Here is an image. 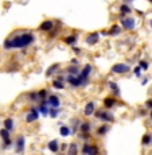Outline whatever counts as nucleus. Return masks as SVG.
Here are the masks:
<instances>
[{"label": "nucleus", "mask_w": 152, "mask_h": 155, "mask_svg": "<svg viewBox=\"0 0 152 155\" xmlns=\"http://www.w3.org/2000/svg\"><path fill=\"white\" fill-rule=\"evenodd\" d=\"M15 153L22 155L23 153H24V148H26V138L24 135H18V138L15 139Z\"/></svg>", "instance_id": "nucleus-5"}, {"label": "nucleus", "mask_w": 152, "mask_h": 155, "mask_svg": "<svg viewBox=\"0 0 152 155\" xmlns=\"http://www.w3.org/2000/svg\"><path fill=\"white\" fill-rule=\"evenodd\" d=\"M73 51L76 53V54H79V53H81V49H79V47H74Z\"/></svg>", "instance_id": "nucleus-41"}, {"label": "nucleus", "mask_w": 152, "mask_h": 155, "mask_svg": "<svg viewBox=\"0 0 152 155\" xmlns=\"http://www.w3.org/2000/svg\"><path fill=\"white\" fill-rule=\"evenodd\" d=\"M79 139H82V140H85V143L90 139V134H81L79 135Z\"/></svg>", "instance_id": "nucleus-37"}, {"label": "nucleus", "mask_w": 152, "mask_h": 155, "mask_svg": "<svg viewBox=\"0 0 152 155\" xmlns=\"http://www.w3.org/2000/svg\"><path fill=\"white\" fill-rule=\"evenodd\" d=\"M121 26H123V28H124V30H128V31L133 30V28H135V26H136V20H135V18H132V16L121 18Z\"/></svg>", "instance_id": "nucleus-8"}, {"label": "nucleus", "mask_w": 152, "mask_h": 155, "mask_svg": "<svg viewBox=\"0 0 152 155\" xmlns=\"http://www.w3.org/2000/svg\"><path fill=\"white\" fill-rule=\"evenodd\" d=\"M151 128H152V126H151Z\"/></svg>", "instance_id": "nucleus-47"}, {"label": "nucleus", "mask_w": 152, "mask_h": 155, "mask_svg": "<svg viewBox=\"0 0 152 155\" xmlns=\"http://www.w3.org/2000/svg\"><path fill=\"white\" fill-rule=\"evenodd\" d=\"M129 2H132V0H129Z\"/></svg>", "instance_id": "nucleus-46"}, {"label": "nucleus", "mask_w": 152, "mask_h": 155, "mask_svg": "<svg viewBox=\"0 0 152 155\" xmlns=\"http://www.w3.org/2000/svg\"><path fill=\"white\" fill-rule=\"evenodd\" d=\"M111 71L113 74H125V73H129L131 68L127 64H115L111 68Z\"/></svg>", "instance_id": "nucleus-7"}, {"label": "nucleus", "mask_w": 152, "mask_h": 155, "mask_svg": "<svg viewBox=\"0 0 152 155\" xmlns=\"http://www.w3.org/2000/svg\"><path fill=\"white\" fill-rule=\"evenodd\" d=\"M108 88L111 89V92L113 93V96L115 97L120 96V88H118V85L116 84L115 81H108Z\"/></svg>", "instance_id": "nucleus-17"}, {"label": "nucleus", "mask_w": 152, "mask_h": 155, "mask_svg": "<svg viewBox=\"0 0 152 155\" xmlns=\"http://www.w3.org/2000/svg\"><path fill=\"white\" fill-rule=\"evenodd\" d=\"M141 71H143V69H141V68H140V66H136L135 69H133V73H135V76L137 77V78H140V77L143 76V73H141Z\"/></svg>", "instance_id": "nucleus-34"}, {"label": "nucleus", "mask_w": 152, "mask_h": 155, "mask_svg": "<svg viewBox=\"0 0 152 155\" xmlns=\"http://www.w3.org/2000/svg\"><path fill=\"white\" fill-rule=\"evenodd\" d=\"M108 131H109V126H108V124H102V126H100L97 128L96 134L98 136H105L106 134H108Z\"/></svg>", "instance_id": "nucleus-22"}, {"label": "nucleus", "mask_w": 152, "mask_h": 155, "mask_svg": "<svg viewBox=\"0 0 152 155\" xmlns=\"http://www.w3.org/2000/svg\"><path fill=\"white\" fill-rule=\"evenodd\" d=\"M3 126H4L5 130H8L10 132H12V131H14V120L11 117L4 119V121H3Z\"/></svg>", "instance_id": "nucleus-24"}, {"label": "nucleus", "mask_w": 152, "mask_h": 155, "mask_svg": "<svg viewBox=\"0 0 152 155\" xmlns=\"http://www.w3.org/2000/svg\"><path fill=\"white\" fill-rule=\"evenodd\" d=\"M94 113H96V103H94V101L86 103L85 108H83V115H85L86 117H89V116H94Z\"/></svg>", "instance_id": "nucleus-9"}, {"label": "nucleus", "mask_w": 152, "mask_h": 155, "mask_svg": "<svg viewBox=\"0 0 152 155\" xmlns=\"http://www.w3.org/2000/svg\"><path fill=\"white\" fill-rule=\"evenodd\" d=\"M139 66L143 70H147L150 65H148V62H147V61H140V62H139Z\"/></svg>", "instance_id": "nucleus-35"}, {"label": "nucleus", "mask_w": 152, "mask_h": 155, "mask_svg": "<svg viewBox=\"0 0 152 155\" xmlns=\"http://www.w3.org/2000/svg\"><path fill=\"white\" fill-rule=\"evenodd\" d=\"M94 117L98 119V120H101L104 124H112L115 123V115L108 111V109H98V111H96V113H94Z\"/></svg>", "instance_id": "nucleus-3"}, {"label": "nucleus", "mask_w": 152, "mask_h": 155, "mask_svg": "<svg viewBox=\"0 0 152 155\" xmlns=\"http://www.w3.org/2000/svg\"><path fill=\"white\" fill-rule=\"evenodd\" d=\"M39 117H40V113L38 111V107H32L27 112V115H26V123H28V124L35 123Z\"/></svg>", "instance_id": "nucleus-6"}, {"label": "nucleus", "mask_w": 152, "mask_h": 155, "mask_svg": "<svg viewBox=\"0 0 152 155\" xmlns=\"http://www.w3.org/2000/svg\"><path fill=\"white\" fill-rule=\"evenodd\" d=\"M77 41H78L77 35H69V37H65L63 38V42L66 45H69V46H74V45L77 43Z\"/></svg>", "instance_id": "nucleus-23"}, {"label": "nucleus", "mask_w": 152, "mask_h": 155, "mask_svg": "<svg viewBox=\"0 0 152 155\" xmlns=\"http://www.w3.org/2000/svg\"><path fill=\"white\" fill-rule=\"evenodd\" d=\"M53 28H54V22H53V20H44V22H42L40 26H39L40 31L50 32V31H53Z\"/></svg>", "instance_id": "nucleus-15"}, {"label": "nucleus", "mask_w": 152, "mask_h": 155, "mask_svg": "<svg viewBox=\"0 0 152 155\" xmlns=\"http://www.w3.org/2000/svg\"><path fill=\"white\" fill-rule=\"evenodd\" d=\"M147 82H148V78H144L143 82H141V85H147Z\"/></svg>", "instance_id": "nucleus-42"}, {"label": "nucleus", "mask_w": 152, "mask_h": 155, "mask_svg": "<svg viewBox=\"0 0 152 155\" xmlns=\"http://www.w3.org/2000/svg\"><path fill=\"white\" fill-rule=\"evenodd\" d=\"M71 132H73V130H71L69 126H65V124H62V126L59 127V135H61L62 138H67V136H70Z\"/></svg>", "instance_id": "nucleus-18"}, {"label": "nucleus", "mask_w": 152, "mask_h": 155, "mask_svg": "<svg viewBox=\"0 0 152 155\" xmlns=\"http://www.w3.org/2000/svg\"><path fill=\"white\" fill-rule=\"evenodd\" d=\"M66 82L73 88H81V86H86L89 84V78L81 76V73L78 76H71V74H67L66 76Z\"/></svg>", "instance_id": "nucleus-2"}, {"label": "nucleus", "mask_w": 152, "mask_h": 155, "mask_svg": "<svg viewBox=\"0 0 152 155\" xmlns=\"http://www.w3.org/2000/svg\"><path fill=\"white\" fill-rule=\"evenodd\" d=\"M90 131H92L90 121H81V124H79V132L81 134H90Z\"/></svg>", "instance_id": "nucleus-16"}, {"label": "nucleus", "mask_w": 152, "mask_h": 155, "mask_svg": "<svg viewBox=\"0 0 152 155\" xmlns=\"http://www.w3.org/2000/svg\"><path fill=\"white\" fill-rule=\"evenodd\" d=\"M79 148L77 143H70L69 147H67V155H78Z\"/></svg>", "instance_id": "nucleus-19"}, {"label": "nucleus", "mask_w": 152, "mask_h": 155, "mask_svg": "<svg viewBox=\"0 0 152 155\" xmlns=\"http://www.w3.org/2000/svg\"><path fill=\"white\" fill-rule=\"evenodd\" d=\"M151 143H152V135L151 134H145L141 139V144L143 146H150Z\"/></svg>", "instance_id": "nucleus-29"}, {"label": "nucleus", "mask_w": 152, "mask_h": 155, "mask_svg": "<svg viewBox=\"0 0 152 155\" xmlns=\"http://www.w3.org/2000/svg\"><path fill=\"white\" fill-rule=\"evenodd\" d=\"M120 12H121L123 16H125V15H127V16H129V14L132 12V8H131L128 4H121L120 5Z\"/></svg>", "instance_id": "nucleus-27"}, {"label": "nucleus", "mask_w": 152, "mask_h": 155, "mask_svg": "<svg viewBox=\"0 0 152 155\" xmlns=\"http://www.w3.org/2000/svg\"><path fill=\"white\" fill-rule=\"evenodd\" d=\"M59 111H61V108L59 109H57V108H50V117H53V119H55V117H58L59 116Z\"/></svg>", "instance_id": "nucleus-32"}, {"label": "nucleus", "mask_w": 152, "mask_h": 155, "mask_svg": "<svg viewBox=\"0 0 152 155\" xmlns=\"http://www.w3.org/2000/svg\"><path fill=\"white\" fill-rule=\"evenodd\" d=\"M102 104H104V108L105 109H111L113 108V107L117 104V100H116V97H113V96H109V97H105L102 101Z\"/></svg>", "instance_id": "nucleus-14"}, {"label": "nucleus", "mask_w": 152, "mask_h": 155, "mask_svg": "<svg viewBox=\"0 0 152 155\" xmlns=\"http://www.w3.org/2000/svg\"><path fill=\"white\" fill-rule=\"evenodd\" d=\"M70 64H71V65H74V66H77V65H78V59H77V58H73V59H71Z\"/></svg>", "instance_id": "nucleus-40"}, {"label": "nucleus", "mask_w": 152, "mask_h": 155, "mask_svg": "<svg viewBox=\"0 0 152 155\" xmlns=\"http://www.w3.org/2000/svg\"><path fill=\"white\" fill-rule=\"evenodd\" d=\"M59 66H61L59 64H54V65H51V66H50L49 69H47V71H46V76H47V77H51L53 74H58V73H59V71H58Z\"/></svg>", "instance_id": "nucleus-20"}, {"label": "nucleus", "mask_w": 152, "mask_h": 155, "mask_svg": "<svg viewBox=\"0 0 152 155\" xmlns=\"http://www.w3.org/2000/svg\"><path fill=\"white\" fill-rule=\"evenodd\" d=\"M47 103H49L50 108H57V109L61 108V100H59V97L54 93H51L47 97Z\"/></svg>", "instance_id": "nucleus-10"}, {"label": "nucleus", "mask_w": 152, "mask_h": 155, "mask_svg": "<svg viewBox=\"0 0 152 155\" xmlns=\"http://www.w3.org/2000/svg\"><path fill=\"white\" fill-rule=\"evenodd\" d=\"M38 96H39V100H47V97L50 96L49 94V89H46V88H43V89H40V91H38Z\"/></svg>", "instance_id": "nucleus-28"}, {"label": "nucleus", "mask_w": 152, "mask_h": 155, "mask_svg": "<svg viewBox=\"0 0 152 155\" xmlns=\"http://www.w3.org/2000/svg\"><path fill=\"white\" fill-rule=\"evenodd\" d=\"M47 148H49V151H51V153L58 154L59 150H61V144L58 143L57 139H53V140H50L49 143H47Z\"/></svg>", "instance_id": "nucleus-13"}, {"label": "nucleus", "mask_w": 152, "mask_h": 155, "mask_svg": "<svg viewBox=\"0 0 152 155\" xmlns=\"http://www.w3.org/2000/svg\"><path fill=\"white\" fill-rule=\"evenodd\" d=\"M148 2H151V3H152V0H148Z\"/></svg>", "instance_id": "nucleus-45"}, {"label": "nucleus", "mask_w": 152, "mask_h": 155, "mask_svg": "<svg viewBox=\"0 0 152 155\" xmlns=\"http://www.w3.org/2000/svg\"><path fill=\"white\" fill-rule=\"evenodd\" d=\"M92 71H93V66H92L90 64H86L85 66H83V69L81 70V76L86 77V78H89V76L92 74Z\"/></svg>", "instance_id": "nucleus-21"}, {"label": "nucleus", "mask_w": 152, "mask_h": 155, "mask_svg": "<svg viewBox=\"0 0 152 155\" xmlns=\"http://www.w3.org/2000/svg\"><path fill=\"white\" fill-rule=\"evenodd\" d=\"M38 111H39L40 116H49L50 115V105L47 100H42L40 104L38 105Z\"/></svg>", "instance_id": "nucleus-11"}, {"label": "nucleus", "mask_w": 152, "mask_h": 155, "mask_svg": "<svg viewBox=\"0 0 152 155\" xmlns=\"http://www.w3.org/2000/svg\"><path fill=\"white\" fill-rule=\"evenodd\" d=\"M67 73L71 74V76H78L81 71H79V69L77 66H74V65H71V66L67 68Z\"/></svg>", "instance_id": "nucleus-30"}, {"label": "nucleus", "mask_w": 152, "mask_h": 155, "mask_svg": "<svg viewBox=\"0 0 152 155\" xmlns=\"http://www.w3.org/2000/svg\"><path fill=\"white\" fill-rule=\"evenodd\" d=\"M0 138H2L3 142L11 140V132L8 130H5V128H3V130H0Z\"/></svg>", "instance_id": "nucleus-25"}, {"label": "nucleus", "mask_w": 152, "mask_h": 155, "mask_svg": "<svg viewBox=\"0 0 152 155\" xmlns=\"http://www.w3.org/2000/svg\"><path fill=\"white\" fill-rule=\"evenodd\" d=\"M28 99H30V100H32V101H38V100H39L38 92H31V93L28 94Z\"/></svg>", "instance_id": "nucleus-33"}, {"label": "nucleus", "mask_w": 152, "mask_h": 155, "mask_svg": "<svg viewBox=\"0 0 152 155\" xmlns=\"http://www.w3.org/2000/svg\"><path fill=\"white\" fill-rule=\"evenodd\" d=\"M118 34H120V27L117 25L112 26V28L109 30V35H118Z\"/></svg>", "instance_id": "nucleus-31"}, {"label": "nucleus", "mask_w": 152, "mask_h": 155, "mask_svg": "<svg viewBox=\"0 0 152 155\" xmlns=\"http://www.w3.org/2000/svg\"><path fill=\"white\" fill-rule=\"evenodd\" d=\"M144 108H145V109H148V111H152V99H150V100L145 101Z\"/></svg>", "instance_id": "nucleus-36"}, {"label": "nucleus", "mask_w": 152, "mask_h": 155, "mask_svg": "<svg viewBox=\"0 0 152 155\" xmlns=\"http://www.w3.org/2000/svg\"><path fill=\"white\" fill-rule=\"evenodd\" d=\"M148 116H150V117H151V120H152V111H150V115H148Z\"/></svg>", "instance_id": "nucleus-43"}, {"label": "nucleus", "mask_w": 152, "mask_h": 155, "mask_svg": "<svg viewBox=\"0 0 152 155\" xmlns=\"http://www.w3.org/2000/svg\"><path fill=\"white\" fill-rule=\"evenodd\" d=\"M34 42H35L34 34H31V32H18L12 38H8V39L4 41L3 47L5 50L24 49V47H28L30 45H32Z\"/></svg>", "instance_id": "nucleus-1"}, {"label": "nucleus", "mask_w": 152, "mask_h": 155, "mask_svg": "<svg viewBox=\"0 0 152 155\" xmlns=\"http://www.w3.org/2000/svg\"><path fill=\"white\" fill-rule=\"evenodd\" d=\"M67 147H69V144H66V143H63V144H61V153H65V151H67Z\"/></svg>", "instance_id": "nucleus-38"}, {"label": "nucleus", "mask_w": 152, "mask_h": 155, "mask_svg": "<svg viewBox=\"0 0 152 155\" xmlns=\"http://www.w3.org/2000/svg\"><path fill=\"white\" fill-rule=\"evenodd\" d=\"M51 85H53V88L54 89H57V91H63L65 89V82L59 81V80H53Z\"/></svg>", "instance_id": "nucleus-26"}, {"label": "nucleus", "mask_w": 152, "mask_h": 155, "mask_svg": "<svg viewBox=\"0 0 152 155\" xmlns=\"http://www.w3.org/2000/svg\"><path fill=\"white\" fill-rule=\"evenodd\" d=\"M82 155H100V148L97 144H90V143H83L81 148Z\"/></svg>", "instance_id": "nucleus-4"}, {"label": "nucleus", "mask_w": 152, "mask_h": 155, "mask_svg": "<svg viewBox=\"0 0 152 155\" xmlns=\"http://www.w3.org/2000/svg\"><path fill=\"white\" fill-rule=\"evenodd\" d=\"M150 27H151V28H152V19H151V20H150Z\"/></svg>", "instance_id": "nucleus-44"}, {"label": "nucleus", "mask_w": 152, "mask_h": 155, "mask_svg": "<svg viewBox=\"0 0 152 155\" xmlns=\"http://www.w3.org/2000/svg\"><path fill=\"white\" fill-rule=\"evenodd\" d=\"M147 111L148 109H141V111H139V113H140V116H147Z\"/></svg>", "instance_id": "nucleus-39"}, {"label": "nucleus", "mask_w": 152, "mask_h": 155, "mask_svg": "<svg viewBox=\"0 0 152 155\" xmlns=\"http://www.w3.org/2000/svg\"><path fill=\"white\" fill-rule=\"evenodd\" d=\"M98 41H100V34L94 31V32H90V34L86 37L85 42L88 43V45H90V46H93V45H96Z\"/></svg>", "instance_id": "nucleus-12"}]
</instances>
